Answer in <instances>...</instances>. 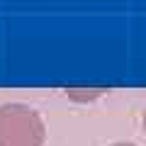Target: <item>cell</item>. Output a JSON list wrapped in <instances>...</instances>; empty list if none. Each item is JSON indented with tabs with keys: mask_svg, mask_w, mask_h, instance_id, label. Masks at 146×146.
<instances>
[{
	"mask_svg": "<svg viewBox=\"0 0 146 146\" xmlns=\"http://www.w3.org/2000/svg\"><path fill=\"white\" fill-rule=\"evenodd\" d=\"M46 127L36 110L22 102L0 105V146H42Z\"/></svg>",
	"mask_w": 146,
	"mask_h": 146,
	"instance_id": "cell-1",
	"label": "cell"
},
{
	"mask_svg": "<svg viewBox=\"0 0 146 146\" xmlns=\"http://www.w3.org/2000/svg\"><path fill=\"white\" fill-rule=\"evenodd\" d=\"M117 146H131V144H117Z\"/></svg>",
	"mask_w": 146,
	"mask_h": 146,
	"instance_id": "cell-2",
	"label": "cell"
},
{
	"mask_svg": "<svg viewBox=\"0 0 146 146\" xmlns=\"http://www.w3.org/2000/svg\"><path fill=\"white\" fill-rule=\"evenodd\" d=\"M144 124H146V117H144Z\"/></svg>",
	"mask_w": 146,
	"mask_h": 146,
	"instance_id": "cell-3",
	"label": "cell"
}]
</instances>
